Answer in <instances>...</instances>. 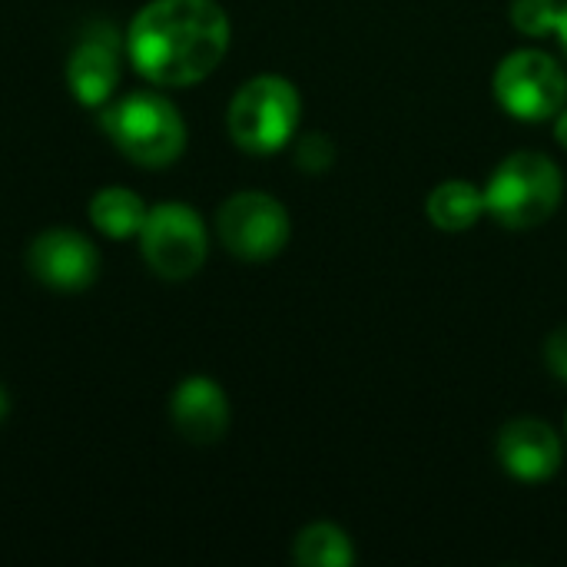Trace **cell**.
Wrapping results in <instances>:
<instances>
[{"instance_id": "cell-1", "label": "cell", "mask_w": 567, "mask_h": 567, "mask_svg": "<svg viewBox=\"0 0 567 567\" xmlns=\"http://www.w3.org/2000/svg\"><path fill=\"white\" fill-rule=\"evenodd\" d=\"M233 27L216 0H150L126 30L133 70L156 86H193L229 53Z\"/></svg>"}, {"instance_id": "cell-2", "label": "cell", "mask_w": 567, "mask_h": 567, "mask_svg": "<svg viewBox=\"0 0 567 567\" xmlns=\"http://www.w3.org/2000/svg\"><path fill=\"white\" fill-rule=\"evenodd\" d=\"M100 130L130 163L143 169L173 166L186 153L189 140L176 103L153 90H133L103 103Z\"/></svg>"}, {"instance_id": "cell-3", "label": "cell", "mask_w": 567, "mask_h": 567, "mask_svg": "<svg viewBox=\"0 0 567 567\" xmlns=\"http://www.w3.org/2000/svg\"><path fill=\"white\" fill-rule=\"evenodd\" d=\"M482 193H485V213L502 229L525 233L545 226L558 213L565 199V173L548 153L522 150L505 156L492 169Z\"/></svg>"}, {"instance_id": "cell-4", "label": "cell", "mask_w": 567, "mask_h": 567, "mask_svg": "<svg viewBox=\"0 0 567 567\" xmlns=\"http://www.w3.org/2000/svg\"><path fill=\"white\" fill-rule=\"evenodd\" d=\"M302 123V96L292 80L279 73H259L246 80L226 110L229 140L252 156H272L286 150Z\"/></svg>"}, {"instance_id": "cell-5", "label": "cell", "mask_w": 567, "mask_h": 567, "mask_svg": "<svg viewBox=\"0 0 567 567\" xmlns=\"http://www.w3.org/2000/svg\"><path fill=\"white\" fill-rule=\"evenodd\" d=\"M492 93L512 120L545 123L567 106V70L548 50L522 47L498 60Z\"/></svg>"}, {"instance_id": "cell-6", "label": "cell", "mask_w": 567, "mask_h": 567, "mask_svg": "<svg viewBox=\"0 0 567 567\" xmlns=\"http://www.w3.org/2000/svg\"><path fill=\"white\" fill-rule=\"evenodd\" d=\"M146 266L169 282L193 279L209 256V233L203 216L186 203H159L146 213L140 229Z\"/></svg>"}, {"instance_id": "cell-7", "label": "cell", "mask_w": 567, "mask_h": 567, "mask_svg": "<svg viewBox=\"0 0 567 567\" xmlns=\"http://www.w3.org/2000/svg\"><path fill=\"white\" fill-rule=\"evenodd\" d=\"M216 236L229 256L243 262H269L289 246L292 219L276 196L262 189H243L219 206Z\"/></svg>"}, {"instance_id": "cell-8", "label": "cell", "mask_w": 567, "mask_h": 567, "mask_svg": "<svg viewBox=\"0 0 567 567\" xmlns=\"http://www.w3.org/2000/svg\"><path fill=\"white\" fill-rule=\"evenodd\" d=\"M123 50H126V40H120L113 23L93 20L83 27L66 60V86L76 103L96 110L113 100L120 86Z\"/></svg>"}, {"instance_id": "cell-9", "label": "cell", "mask_w": 567, "mask_h": 567, "mask_svg": "<svg viewBox=\"0 0 567 567\" xmlns=\"http://www.w3.org/2000/svg\"><path fill=\"white\" fill-rule=\"evenodd\" d=\"M30 276L56 292H83L100 276V252L96 246L76 229H43L27 249Z\"/></svg>"}, {"instance_id": "cell-10", "label": "cell", "mask_w": 567, "mask_h": 567, "mask_svg": "<svg viewBox=\"0 0 567 567\" xmlns=\"http://www.w3.org/2000/svg\"><path fill=\"white\" fill-rule=\"evenodd\" d=\"M495 455L508 478L542 485L561 472L565 439L542 419H512L495 439Z\"/></svg>"}, {"instance_id": "cell-11", "label": "cell", "mask_w": 567, "mask_h": 567, "mask_svg": "<svg viewBox=\"0 0 567 567\" xmlns=\"http://www.w3.org/2000/svg\"><path fill=\"white\" fill-rule=\"evenodd\" d=\"M169 419L176 432L193 445H216L229 432V395L209 375H189L169 399Z\"/></svg>"}, {"instance_id": "cell-12", "label": "cell", "mask_w": 567, "mask_h": 567, "mask_svg": "<svg viewBox=\"0 0 567 567\" xmlns=\"http://www.w3.org/2000/svg\"><path fill=\"white\" fill-rule=\"evenodd\" d=\"M425 216L442 233H468L485 216V193L468 179H445L425 196Z\"/></svg>"}, {"instance_id": "cell-13", "label": "cell", "mask_w": 567, "mask_h": 567, "mask_svg": "<svg viewBox=\"0 0 567 567\" xmlns=\"http://www.w3.org/2000/svg\"><path fill=\"white\" fill-rule=\"evenodd\" d=\"M292 561L299 567H352L359 561V551L339 525L312 522L296 535Z\"/></svg>"}, {"instance_id": "cell-14", "label": "cell", "mask_w": 567, "mask_h": 567, "mask_svg": "<svg viewBox=\"0 0 567 567\" xmlns=\"http://www.w3.org/2000/svg\"><path fill=\"white\" fill-rule=\"evenodd\" d=\"M146 213H150V206L126 186H106L90 199V219L110 239L140 236Z\"/></svg>"}, {"instance_id": "cell-15", "label": "cell", "mask_w": 567, "mask_h": 567, "mask_svg": "<svg viewBox=\"0 0 567 567\" xmlns=\"http://www.w3.org/2000/svg\"><path fill=\"white\" fill-rule=\"evenodd\" d=\"M292 143H296L292 156H296V166L302 173L319 176V173H329L332 169V163H336V143L326 133H302Z\"/></svg>"}, {"instance_id": "cell-16", "label": "cell", "mask_w": 567, "mask_h": 567, "mask_svg": "<svg viewBox=\"0 0 567 567\" xmlns=\"http://www.w3.org/2000/svg\"><path fill=\"white\" fill-rule=\"evenodd\" d=\"M558 7L561 0H512V23L525 37H545L551 33Z\"/></svg>"}, {"instance_id": "cell-17", "label": "cell", "mask_w": 567, "mask_h": 567, "mask_svg": "<svg viewBox=\"0 0 567 567\" xmlns=\"http://www.w3.org/2000/svg\"><path fill=\"white\" fill-rule=\"evenodd\" d=\"M545 365L558 382L567 385V322L548 332V339H545Z\"/></svg>"}, {"instance_id": "cell-18", "label": "cell", "mask_w": 567, "mask_h": 567, "mask_svg": "<svg viewBox=\"0 0 567 567\" xmlns=\"http://www.w3.org/2000/svg\"><path fill=\"white\" fill-rule=\"evenodd\" d=\"M551 33L558 37V47H561V53H565L567 60V0H561V7H558V13H555Z\"/></svg>"}, {"instance_id": "cell-19", "label": "cell", "mask_w": 567, "mask_h": 567, "mask_svg": "<svg viewBox=\"0 0 567 567\" xmlns=\"http://www.w3.org/2000/svg\"><path fill=\"white\" fill-rule=\"evenodd\" d=\"M555 140H558L561 150H567V106L555 116Z\"/></svg>"}, {"instance_id": "cell-20", "label": "cell", "mask_w": 567, "mask_h": 567, "mask_svg": "<svg viewBox=\"0 0 567 567\" xmlns=\"http://www.w3.org/2000/svg\"><path fill=\"white\" fill-rule=\"evenodd\" d=\"M7 412H10V395H7L3 385H0V422L7 419Z\"/></svg>"}, {"instance_id": "cell-21", "label": "cell", "mask_w": 567, "mask_h": 567, "mask_svg": "<svg viewBox=\"0 0 567 567\" xmlns=\"http://www.w3.org/2000/svg\"><path fill=\"white\" fill-rule=\"evenodd\" d=\"M565 439H567V415H565Z\"/></svg>"}]
</instances>
